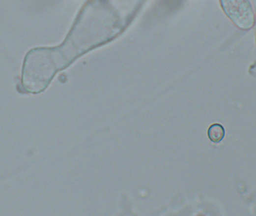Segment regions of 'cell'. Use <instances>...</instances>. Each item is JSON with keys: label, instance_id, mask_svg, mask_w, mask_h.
Here are the masks:
<instances>
[{"label": "cell", "instance_id": "cell-1", "mask_svg": "<svg viewBox=\"0 0 256 216\" xmlns=\"http://www.w3.org/2000/svg\"><path fill=\"white\" fill-rule=\"evenodd\" d=\"M72 63L62 46L30 50L23 63L21 85L30 94L44 92L56 74Z\"/></svg>", "mask_w": 256, "mask_h": 216}, {"label": "cell", "instance_id": "cell-3", "mask_svg": "<svg viewBox=\"0 0 256 216\" xmlns=\"http://www.w3.org/2000/svg\"><path fill=\"white\" fill-rule=\"evenodd\" d=\"M225 134L226 131L224 127L220 124H218V123L211 125L208 128V131H207V135H208L210 140L215 144L221 142L223 139L224 138Z\"/></svg>", "mask_w": 256, "mask_h": 216}, {"label": "cell", "instance_id": "cell-2", "mask_svg": "<svg viewBox=\"0 0 256 216\" xmlns=\"http://www.w3.org/2000/svg\"><path fill=\"white\" fill-rule=\"evenodd\" d=\"M226 14L239 28L249 30L254 25V13L250 0H220Z\"/></svg>", "mask_w": 256, "mask_h": 216}]
</instances>
